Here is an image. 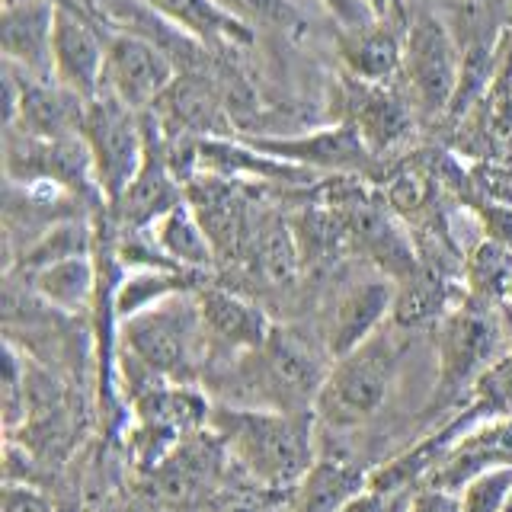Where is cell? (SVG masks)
I'll list each match as a JSON object with an SVG mask.
<instances>
[{"label": "cell", "mask_w": 512, "mask_h": 512, "mask_svg": "<svg viewBox=\"0 0 512 512\" xmlns=\"http://www.w3.org/2000/svg\"><path fill=\"white\" fill-rule=\"evenodd\" d=\"M208 423L240 468L269 490L295 487L314 471V420L308 413L218 407Z\"/></svg>", "instance_id": "obj_1"}, {"label": "cell", "mask_w": 512, "mask_h": 512, "mask_svg": "<svg viewBox=\"0 0 512 512\" xmlns=\"http://www.w3.org/2000/svg\"><path fill=\"white\" fill-rule=\"evenodd\" d=\"M400 356L404 343L391 330H378L349 356L333 359L327 381L317 391L314 413L333 429H352L372 420L394 388Z\"/></svg>", "instance_id": "obj_2"}, {"label": "cell", "mask_w": 512, "mask_h": 512, "mask_svg": "<svg viewBox=\"0 0 512 512\" xmlns=\"http://www.w3.org/2000/svg\"><path fill=\"white\" fill-rule=\"evenodd\" d=\"M205 327L199 301L180 295L122 324V352L160 381L186 384L205 356Z\"/></svg>", "instance_id": "obj_3"}, {"label": "cell", "mask_w": 512, "mask_h": 512, "mask_svg": "<svg viewBox=\"0 0 512 512\" xmlns=\"http://www.w3.org/2000/svg\"><path fill=\"white\" fill-rule=\"evenodd\" d=\"M506 330L490 301L468 298L445 314L439 327V378L432 407L458 404L464 391L477 388L503 356Z\"/></svg>", "instance_id": "obj_4"}, {"label": "cell", "mask_w": 512, "mask_h": 512, "mask_svg": "<svg viewBox=\"0 0 512 512\" xmlns=\"http://www.w3.org/2000/svg\"><path fill=\"white\" fill-rule=\"evenodd\" d=\"M80 138L90 154L96 192L106 208H116L144 164V148H148L144 116L109 90H100L87 103Z\"/></svg>", "instance_id": "obj_5"}, {"label": "cell", "mask_w": 512, "mask_h": 512, "mask_svg": "<svg viewBox=\"0 0 512 512\" xmlns=\"http://www.w3.org/2000/svg\"><path fill=\"white\" fill-rule=\"evenodd\" d=\"M461 68L464 55L452 29L432 13L416 16L404 36V64H400L413 106L426 116L452 109L461 87Z\"/></svg>", "instance_id": "obj_6"}, {"label": "cell", "mask_w": 512, "mask_h": 512, "mask_svg": "<svg viewBox=\"0 0 512 512\" xmlns=\"http://www.w3.org/2000/svg\"><path fill=\"white\" fill-rule=\"evenodd\" d=\"M176 61L160 42L141 36V32H112L106 42V71L103 90L119 96L141 116L157 109L167 90L176 84Z\"/></svg>", "instance_id": "obj_7"}, {"label": "cell", "mask_w": 512, "mask_h": 512, "mask_svg": "<svg viewBox=\"0 0 512 512\" xmlns=\"http://www.w3.org/2000/svg\"><path fill=\"white\" fill-rule=\"evenodd\" d=\"M106 42L109 36L100 32V23L84 13V7L71 0H58L55 7V36H52V68L55 80L90 103L103 90L106 71Z\"/></svg>", "instance_id": "obj_8"}, {"label": "cell", "mask_w": 512, "mask_h": 512, "mask_svg": "<svg viewBox=\"0 0 512 512\" xmlns=\"http://www.w3.org/2000/svg\"><path fill=\"white\" fill-rule=\"evenodd\" d=\"M260 362V384L279 397L282 407H304L317 400L320 384L327 381L330 368L320 359L311 340L292 327H272L263 349L250 352Z\"/></svg>", "instance_id": "obj_9"}, {"label": "cell", "mask_w": 512, "mask_h": 512, "mask_svg": "<svg viewBox=\"0 0 512 512\" xmlns=\"http://www.w3.org/2000/svg\"><path fill=\"white\" fill-rule=\"evenodd\" d=\"M250 148L269 154L285 164L301 170H330V173H362L372 167V148L362 141V135L349 122L320 128L308 135H288V138H244Z\"/></svg>", "instance_id": "obj_10"}, {"label": "cell", "mask_w": 512, "mask_h": 512, "mask_svg": "<svg viewBox=\"0 0 512 512\" xmlns=\"http://www.w3.org/2000/svg\"><path fill=\"white\" fill-rule=\"evenodd\" d=\"M58 0H4L0 42L13 71L32 80H55L52 36Z\"/></svg>", "instance_id": "obj_11"}, {"label": "cell", "mask_w": 512, "mask_h": 512, "mask_svg": "<svg viewBox=\"0 0 512 512\" xmlns=\"http://www.w3.org/2000/svg\"><path fill=\"white\" fill-rule=\"evenodd\" d=\"M394 301L397 288L388 279H365L349 285L333 304L327 327V356L343 359L365 340H372L378 330H384L388 314H394Z\"/></svg>", "instance_id": "obj_12"}, {"label": "cell", "mask_w": 512, "mask_h": 512, "mask_svg": "<svg viewBox=\"0 0 512 512\" xmlns=\"http://www.w3.org/2000/svg\"><path fill=\"white\" fill-rule=\"evenodd\" d=\"M196 301H199L205 336H212L215 343L234 352H247L250 356V352L263 349L272 327H276L263 308H256L253 301L234 292H224V288L205 285L202 292H196Z\"/></svg>", "instance_id": "obj_13"}, {"label": "cell", "mask_w": 512, "mask_h": 512, "mask_svg": "<svg viewBox=\"0 0 512 512\" xmlns=\"http://www.w3.org/2000/svg\"><path fill=\"white\" fill-rule=\"evenodd\" d=\"M144 10H151L157 20H164L170 29L196 39L199 45H250L253 32L240 26L234 16L224 13L215 0H135Z\"/></svg>", "instance_id": "obj_14"}, {"label": "cell", "mask_w": 512, "mask_h": 512, "mask_svg": "<svg viewBox=\"0 0 512 512\" xmlns=\"http://www.w3.org/2000/svg\"><path fill=\"white\" fill-rule=\"evenodd\" d=\"M205 272L192 269H135L119 279L116 295H112V308H116L119 327L144 311L157 308L170 298H180L189 292H202Z\"/></svg>", "instance_id": "obj_15"}, {"label": "cell", "mask_w": 512, "mask_h": 512, "mask_svg": "<svg viewBox=\"0 0 512 512\" xmlns=\"http://www.w3.org/2000/svg\"><path fill=\"white\" fill-rule=\"evenodd\" d=\"M349 125L362 135V141L375 151L391 148L410 132V106L400 103L394 93L375 84H359L349 90Z\"/></svg>", "instance_id": "obj_16"}, {"label": "cell", "mask_w": 512, "mask_h": 512, "mask_svg": "<svg viewBox=\"0 0 512 512\" xmlns=\"http://www.w3.org/2000/svg\"><path fill=\"white\" fill-rule=\"evenodd\" d=\"M29 285L48 308L64 314H84L96 301V285H100V269L93 263V253L58 260L29 272Z\"/></svg>", "instance_id": "obj_17"}, {"label": "cell", "mask_w": 512, "mask_h": 512, "mask_svg": "<svg viewBox=\"0 0 512 512\" xmlns=\"http://www.w3.org/2000/svg\"><path fill=\"white\" fill-rule=\"evenodd\" d=\"M148 231L157 250L164 253L173 266L192 269V272H205L215 266V244L189 202L167 212L157 224H151Z\"/></svg>", "instance_id": "obj_18"}, {"label": "cell", "mask_w": 512, "mask_h": 512, "mask_svg": "<svg viewBox=\"0 0 512 512\" xmlns=\"http://www.w3.org/2000/svg\"><path fill=\"white\" fill-rule=\"evenodd\" d=\"M343 58L349 64V71L356 74V80L381 87L400 74V64H404V42L388 29V23L359 26L352 32V39L343 42Z\"/></svg>", "instance_id": "obj_19"}, {"label": "cell", "mask_w": 512, "mask_h": 512, "mask_svg": "<svg viewBox=\"0 0 512 512\" xmlns=\"http://www.w3.org/2000/svg\"><path fill=\"white\" fill-rule=\"evenodd\" d=\"M468 285L471 295L480 301H500L509 298L512 285V250L500 240L487 237L484 244H477L468 256Z\"/></svg>", "instance_id": "obj_20"}, {"label": "cell", "mask_w": 512, "mask_h": 512, "mask_svg": "<svg viewBox=\"0 0 512 512\" xmlns=\"http://www.w3.org/2000/svg\"><path fill=\"white\" fill-rule=\"evenodd\" d=\"M359 484L362 480L346 464H314L292 512H346V500L352 490H359Z\"/></svg>", "instance_id": "obj_21"}, {"label": "cell", "mask_w": 512, "mask_h": 512, "mask_svg": "<svg viewBox=\"0 0 512 512\" xmlns=\"http://www.w3.org/2000/svg\"><path fill=\"white\" fill-rule=\"evenodd\" d=\"M215 4L234 16L240 26L253 29H272V32H298L301 13L288 0H215Z\"/></svg>", "instance_id": "obj_22"}, {"label": "cell", "mask_w": 512, "mask_h": 512, "mask_svg": "<svg viewBox=\"0 0 512 512\" xmlns=\"http://www.w3.org/2000/svg\"><path fill=\"white\" fill-rule=\"evenodd\" d=\"M512 496V464L480 471L458 490L461 512H503Z\"/></svg>", "instance_id": "obj_23"}, {"label": "cell", "mask_w": 512, "mask_h": 512, "mask_svg": "<svg viewBox=\"0 0 512 512\" xmlns=\"http://www.w3.org/2000/svg\"><path fill=\"white\" fill-rule=\"evenodd\" d=\"M407 512H461V500L455 490L445 487H426L420 493H413V500L407 506Z\"/></svg>", "instance_id": "obj_24"}, {"label": "cell", "mask_w": 512, "mask_h": 512, "mask_svg": "<svg viewBox=\"0 0 512 512\" xmlns=\"http://www.w3.org/2000/svg\"><path fill=\"white\" fill-rule=\"evenodd\" d=\"M266 509H269V493L263 490L256 496L253 490H228L208 506V512H266Z\"/></svg>", "instance_id": "obj_25"}, {"label": "cell", "mask_w": 512, "mask_h": 512, "mask_svg": "<svg viewBox=\"0 0 512 512\" xmlns=\"http://www.w3.org/2000/svg\"><path fill=\"white\" fill-rule=\"evenodd\" d=\"M4 512H48L39 490L26 484H7L4 490Z\"/></svg>", "instance_id": "obj_26"}, {"label": "cell", "mask_w": 512, "mask_h": 512, "mask_svg": "<svg viewBox=\"0 0 512 512\" xmlns=\"http://www.w3.org/2000/svg\"><path fill=\"white\" fill-rule=\"evenodd\" d=\"M503 512H512V496H509V503H506V509Z\"/></svg>", "instance_id": "obj_27"}, {"label": "cell", "mask_w": 512, "mask_h": 512, "mask_svg": "<svg viewBox=\"0 0 512 512\" xmlns=\"http://www.w3.org/2000/svg\"><path fill=\"white\" fill-rule=\"evenodd\" d=\"M468 4H487V0H468Z\"/></svg>", "instance_id": "obj_28"}, {"label": "cell", "mask_w": 512, "mask_h": 512, "mask_svg": "<svg viewBox=\"0 0 512 512\" xmlns=\"http://www.w3.org/2000/svg\"><path fill=\"white\" fill-rule=\"evenodd\" d=\"M509 301H512V285H509Z\"/></svg>", "instance_id": "obj_29"}]
</instances>
